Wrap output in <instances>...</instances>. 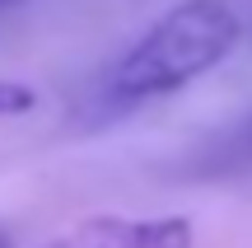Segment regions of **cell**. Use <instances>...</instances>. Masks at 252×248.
<instances>
[{"label":"cell","mask_w":252,"mask_h":248,"mask_svg":"<svg viewBox=\"0 0 252 248\" xmlns=\"http://www.w3.org/2000/svg\"><path fill=\"white\" fill-rule=\"evenodd\" d=\"M196 230L187 215H94L37 248H191Z\"/></svg>","instance_id":"obj_2"},{"label":"cell","mask_w":252,"mask_h":248,"mask_svg":"<svg viewBox=\"0 0 252 248\" xmlns=\"http://www.w3.org/2000/svg\"><path fill=\"white\" fill-rule=\"evenodd\" d=\"M9 5H19V0H0V9H9Z\"/></svg>","instance_id":"obj_5"},{"label":"cell","mask_w":252,"mask_h":248,"mask_svg":"<svg viewBox=\"0 0 252 248\" xmlns=\"http://www.w3.org/2000/svg\"><path fill=\"white\" fill-rule=\"evenodd\" d=\"M238 150H243V155H252V127L238 131Z\"/></svg>","instance_id":"obj_4"},{"label":"cell","mask_w":252,"mask_h":248,"mask_svg":"<svg viewBox=\"0 0 252 248\" xmlns=\"http://www.w3.org/2000/svg\"><path fill=\"white\" fill-rule=\"evenodd\" d=\"M33 89L28 84H19V80H0V117H19V112H28L33 108Z\"/></svg>","instance_id":"obj_3"},{"label":"cell","mask_w":252,"mask_h":248,"mask_svg":"<svg viewBox=\"0 0 252 248\" xmlns=\"http://www.w3.org/2000/svg\"><path fill=\"white\" fill-rule=\"evenodd\" d=\"M243 42V19L224 0H178L168 5L108 75L112 108H140V103L168 99L187 89L196 75L215 71L234 47Z\"/></svg>","instance_id":"obj_1"}]
</instances>
